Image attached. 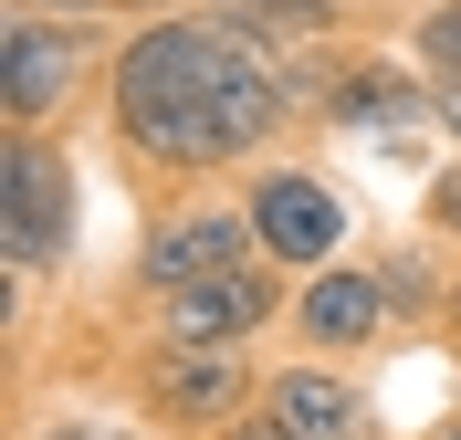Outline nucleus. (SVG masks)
Returning <instances> with one entry per match:
<instances>
[{
	"label": "nucleus",
	"instance_id": "f257e3e1",
	"mask_svg": "<svg viewBox=\"0 0 461 440\" xmlns=\"http://www.w3.org/2000/svg\"><path fill=\"white\" fill-rule=\"evenodd\" d=\"M95 126L137 200H178V189H221L262 168L304 126V94H294V63L252 42L230 0H200V11H147L115 31Z\"/></svg>",
	"mask_w": 461,
	"mask_h": 440
},
{
	"label": "nucleus",
	"instance_id": "f03ea898",
	"mask_svg": "<svg viewBox=\"0 0 461 440\" xmlns=\"http://www.w3.org/2000/svg\"><path fill=\"white\" fill-rule=\"evenodd\" d=\"M85 241V168H74V137L63 126H11L0 137V263L11 293L53 283Z\"/></svg>",
	"mask_w": 461,
	"mask_h": 440
},
{
	"label": "nucleus",
	"instance_id": "7ed1b4c3",
	"mask_svg": "<svg viewBox=\"0 0 461 440\" xmlns=\"http://www.w3.org/2000/svg\"><path fill=\"white\" fill-rule=\"evenodd\" d=\"M115 31L95 11H0V116L11 126H63L74 105L105 94Z\"/></svg>",
	"mask_w": 461,
	"mask_h": 440
},
{
	"label": "nucleus",
	"instance_id": "20e7f679",
	"mask_svg": "<svg viewBox=\"0 0 461 440\" xmlns=\"http://www.w3.org/2000/svg\"><path fill=\"white\" fill-rule=\"evenodd\" d=\"M294 94H304V126H346V137H420L430 126V74L420 53H388V42H304L294 53Z\"/></svg>",
	"mask_w": 461,
	"mask_h": 440
},
{
	"label": "nucleus",
	"instance_id": "39448f33",
	"mask_svg": "<svg viewBox=\"0 0 461 440\" xmlns=\"http://www.w3.org/2000/svg\"><path fill=\"white\" fill-rule=\"evenodd\" d=\"M126 399L168 440H210L221 419L262 409V367H252V346H168V336H137L126 346Z\"/></svg>",
	"mask_w": 461,
	"mask_h": 440
},
{
	"label": "nucleus",
	"instance_id": "423d86ee",
	"mask_svg": "<svg viewBox=\"0 0 461 440\" xmlns=\"http://www.w3.org/2000/svg\"><path fill=\"white\" fill-rule=\"evenodd\" d=\"M241 189V210H252V231H262V263H284V273H315L346 252V231H357V200H346V178L325 168V157H262V168L230 178Z\"/></svg>",
	"mask_w": 461,
	"mask_h": 440
},
{
	"label": "nucleus",
	"instance_id": "0eeeda50",
	"mask_svg": "<svg viewBox=\"0 0 461 440\" xmlns=\"http://www.w3.org/2000/svg\"><path fill=\"white\" fill-rule=\"evenodd\" d=\"M262 252V231H252V210H241V189L230 200H147V220H137V252H126V293H137V315L158 304V293H178V283H210V273H230V263H252Z\"/></svg>",
	"mask_w": 461,
	"mask_h": 440
},
{
	"label": "nucleus",
	"instance_id": "6e6552de",
	"mask_svg": "<svg viewBox=\"0 0 461 440\" xmlns=\"http://www.w3.org/2000/svg\"><path fill=\"white\" fill-rule=\"evenodd\" d=\"M294 315V273L284 263H230L210 283H178L147 304V336H168V346H262V336H284Z\"/></svg>",
	"mask_w": 461,
	"mask_h": 440
},
{
	"label": "nucleus",
	"instance_id": "1a4fd4ad",
	"mask_svg": "<svg viewBox=\"0 0 461 440\" xmlns=\"http://www.w3.org/2000/svg\"><path fill=\"white\" fill-rule=\"evenodd\" d=\"M262 419L284 440H388L367 367L357 356H304V346L284 367H262Z\"/></svg>",
	"mask_w": 461,
	"mask_h": 440
},
{
	"label": "nucleus",
	"instance_id": "9d476101",
	"mask_svg": "<svg viewBox=\"0 0 461 440\" xmlns=\"http://www.w3.org/2000/svg\"><path fill=\"white\" fill-rule=\"evenodd\" d=\"M284 336H294L304 356H367V346H388V336H399V315H388V273H377V252H367V263H357V252H336V263L294 273Z\"/></svg>",
	"mask_w": 461,
	"mask_h": 440
},
{
	"label": "nucleus",
	"instance_id": "9b49d317",
	"mask_svg": "<svg viewBox=\"0 0 461 440\" xmlns=\"http://www.w3.org/2000/svg\"><path fill=\"white\" fill-rule=\"evenodd\" d=\"M377 273H388V315H399V336H440V325H451V263H440L430 241H388Z\"/></svg>",
	"mask_w": 461,
	"mask_h": 440
},
{
	"label": "nucleus",
	"instance_id": "f8f14e48",
	"mask_svg": "<svg viewBox=\"0 0 461 440\" xmlns=\"http://www.w3.org/2000/svg\"><path fill=\"white\" fill-rule=\"evenodd\" d=\"M230 11L252 22V42H273V53L294 63L304 42H325V31H346L357 11H367V0H230Z\"/></svg>",
	"mask_w": 461,
	"mask_h": 440
},
{
	"label": "nucleus",
	"instance_id": "ddd939ff",
	"mask_svg": "<svg viewBox=\"0 0 461 440\" xmlns=\"http://www.w3.org/2000/svg\"><path fill=\"white\" fill-rule=\"evenodd\" d=\"M409 53H420V74H461V0H420L409 11Z\"/></svg>",
	"mask_w": 461,
	"mask_h": 440
},
{
	"label": "nucleus",
	"instance_id": "4468645a",
	"mask_svg": "<svg viewBox=\"0 0 461 440\" xmlns=\"http://www.w3.org/2000/svg\"><path fill=\"white\" fill-rule=\"evenodd\" d=\"M11 440H168L158 419H95V409H63V419H22Z\"/></svg>",
	"mask_w": 461,
	"mask_h": 440
},
{
	"label": "nucleus",
	"instance_id": "2eb2a0df",
	"mask_svg": "<svg viewBox=\"0 0 461 440\" xmlns=\"http://www.w3.org/2000/svg\"><path fill=\"white\" fill-rule=\"evenodd\" d=\"M430 231H440V241H461V157L430 178Z\"/></svg>",
	"mask_w": 461,
	"mask_h": 440
},
{
	"label": "nucleus",
	"instance_id": "dca6fc26",
	"mask_svg": "<svg viewBox=\"0 0 461 440\" xmlns=\"http://www.w3.org/2000/svg\"><path fill=\"white\" fill-rule=\"evenodd\" d=\"M430 85H440V94H430V126L461 147V74H430Z\"/></svg>",
	"mask_w": 461,
	"mask_h": 440
},
{
	"label": "nucleus",
	"instance_id": "f3484780",
	"mask_svg": "<svg viewBox=\"0 0 461 440\" xmlns=\"http://www.w3.org/2000/svg\"><path fill=\"white\" fill-rule=\"evenodd\" d=\"M11 11H95V22H126V0H11Z\"/></svg>",
	"mask_w": 461,
	"mask_h": 440
},
{
	"label": "nucleus",
	"instance_id": "a211bd4d",
	"mask_svg": "<svg viewBox=\"0 0 461 440\" xmlns=\"http://www.w3.org/2000/svg\"><path fill=\"white\" fill-rule=\"evenodd\" d=\"M210 440H284V430H273V419H262V409H241V419H221V430H210Z\"/></svg>",
	"mask_w": 461,
	"mask_h": 440
},
{
	"label": "nucleus",
	"instance_id": "6ab92c4d",
	"mask_svg": "<svg viewBox=\"0 0 461 440\" xmlns=\"http://www.w3.org/2000/svg\"><path fill=\"white\" fill-rule=\"evenodd\" d=\"M147 11H200V0H126V22H147Z\"/></svg>",
	"mask_w": 461,
	"mask_h": 440
},
{
	"label": "nucleus",
	"instance_id": "aec40b11",
	"mask_svg": "<svg viewBox=\"0 0 461 440\" xmlns=\"http://www.w3.org/2000/svg\"><path fill=\"white\" fill-rule=\"evenodd\" d=\"M440 336H451V346H461V263H451V325H440Z\"/></svg>",
	"mask_w": 461,
	"mask_h": 440
},
{
	"label": "nucleus",
	"instance_id": "412c9836",
	"mask_svg": "<svg viewBox=\"0 0 461 440\" xmlns=\"http://www.w3.org/2000/svg\"><path fill=\"white\" fill-rule=\"evenodd\" d=\"M420 440H461V409H451V419H430V430H420Z\"/></svg>",
	"mask_w": 461,
	"mask_h": 440
}]
</instances>
